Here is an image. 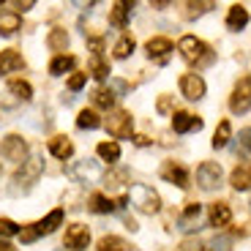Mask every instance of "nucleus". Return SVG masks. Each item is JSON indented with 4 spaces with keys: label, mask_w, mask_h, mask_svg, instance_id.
Masks as SVG:
<instances>
[{
    "label": "nucleus",
    "mask_w": 251,
    "mask_h": 251,
    "mask_svg": "<svg viewBox=\"0 0 251 251\" xmlns=\"http://www.w3.org/2000/svg\"><path fill=\"white\" fill-rule=\"evenodd\" d=\"M177 50H180L183 60L197 66V69H205V66H210V63L216 60L213 50H210L205 41H200L197 36H183L180 41H177Z\"/></svg>",
    "instance_id": "nucleus-1"
},
{
    "label": "nucleus",
    "mask_w": 251,
    "mask_h": 251,
    "mask_svg": "<svg viewBox=\"0 0 251 251\" xmlns=\"http://www.w3.org/2000/svg\"><path fill=\"white\" fill-rule=\"evenodd\" d=\"M131 202L137 205V210H142V213H148V216L158 213V207H161L158 194L151 186H142V183H137V186L131 188Z\"/></svg>",
    "instance_id": "nucleus-2"
},
{
    "label": "nucleus",
    "mask_w": 251,
    "mask_h": 251,
    "mask_svg": "<svg viewBox=\"0 0 251 251\" xmlns=\"http://www.w3.org/2000/svg\"><path fill=\"white\" fill-rule=\"evenodd\" d=\"M0 156L6 161H17V164H25L27 161V142L19 134H8L3 142H0Z\"/></svg>",
    "instance_id": "nucleus-3"
},
{
    "label": "nucleus",
    "mask_w": 251,
    "mask_h": 251,
    "mask_svg": "<svg viewBox=\"0 0 251 251\" xmlns=\"http://www.w3.org/2000/svg\"><path fill=\"white\" fill-rule=\"evenodd\" d=\"M229 109L235 115H243L251 109V76H243V79L235 85L232 96H229Z\"/></svg>",
    "instance_id": "nucleus-4"
},
{
    "label": "nucleus",
    "mask_w": 251,
    "mask_h": 251,
    "mask_svg": "<svg viewBox=\"0 0 251 251\" xmlns=\"http://www.w3.org/2000/svg\"><path fill=\"white\" fill-rule=\"evenodd\" d=\"M131 128H134V118L126 109H115L112 115H109L107 120V131L109 137L115 139H126V137H131Z\"/></svg>",
    "instance_id": "nucleus-5"
},
{
    "label": "nucleus",
    "mask_w": 251,
    "mask_h": 251,
    "mask_svg": "<svg viewBox=\"0 0 251 251\" xmlns=\"http://www.w3.org/2000/svg\"><path fill=\"white\" fill-rule=\"evenodd\" d=\"M197 186L202 191H213V188L221 186V167L213 161H205L197 167Z\"/></svg>",
    "instance_id": "nucleus-6"
},
{
    "label": "nucleus",
    "mask_w": 251,
    "mask_h": 251,
    "mask_svg": "<svg viewBox=\"0 0 251 251\" xmlns=\"http://www.w3.org/2000/svg\"><path fill=\"white\" fill-rule=\"evenodd\" d=\"M38 175H41V161H38V158H27V161L17 170L14 183H17V186H22V188H30L33 183L38 180Z\"/></svg>",
    "instance_id": "nucleus-7"
},
{
    "label": "nucleus",
    "mask_w": 251,
    "mask_h": 251,
    "mask_svg": "<svg viewBox=\"0 0 251 251\" xmlns=\"http://www.w3.org/2000/svg\"><path fill=\"white\" fill-rule=\"evenodd\" d=\"M180 93L188 101H200L205 96V79L200 74H183L180 76Z\"/></svg>",
    "instance_id": "nucleus-8"
},
{
    "label": "nucleus",
    "mask_w": 251,
    "mask_h": 251,
    "mask_svg": "<svg viewBox=\"0 0 251 251\" xmlns=\"http://www.w3.org/2000/svg\"><path fill=\"white\" fill-rule=\"evenodd\" d=\"M90 243V229L88 226H82V224H71L69 229H66V246L74 251H82V249H88Z\"/></svg>",
    "instance_id": "nucleus-9"
},
{
    "label": "nucleus",
    "mask_w": 251,
    "mask_h": 251,
    "mask_svg": "<svg viewBox=\"0 0 251 251\" xmlns=\"http://www.w3.org/2000/svg\"><path fill=\"white\" fill-rule=\"evenodd\" d=\"M161 177L167 183H172V186H177V188H186L188 186V172L183 170V167H177L175 161H167L161 167Z\"/></svg>",
    "instance_id": "nucleus-10"
},
{
    "label": "nucleus",
    "mask_w": 251,
    "mask_h": 251,
    "mask_svg": "<svg viewBox=\"0 0 251 251\" xmlns=\"http://www.w3.org/2000/svg\"><path fill=\"white\" fill-rule=\"evenodd\" d=\"M172 128H175L177 134L200 131V128H202V120L194 118V115H188V112H175V115H172Z\"/></svg>",
    "instance_id": "nucleus-11"
},
{
    "label": "nucleus",
    "mask_w": 251,
    "mask_h": 251,
    "mask_svg": "<svg viewBox=\"0 0 251 251\" xmlns=\"http://www.w3.org/2000/svg\"><path fill=\"white\" fill-rule=\"evenodd\" d=\"M71 175L79 177V180H96V177L101 175V167L99 161H90V158H85V161H76L74 167H71Z\"/></svg>",
    "instance_id": "nucleus-12"
},
{
    "label": "nucleus",
    "mask_w": 251,
    "mask_h": 251,
    "mask_svg": "<svg viewBox=\"0 0 251 251\" xmlns=\"http://www.w3.org/2000/svg\"><path fill=\"white\" fill-rule=\"evenodd\" d=\"M229 183H232L235 191H249L251 188V161L235 167V172L229 175Z\"/></svg>",
    "instance_id": "nucleus-13"
},
{
    "label": "nucleus",
    "mask_w": 251,
    "mask_h": 251,
    "mask_svg": "<svg viewBox=\"0 0 251 251\" xmlns=\"http://www.w3.org/2000/svg\"><path fill=\"white\" fill-rule=\"evenodd\" d=\"M25 66L22 55L17 50H3L0 52V74H11V71H19Z\"/></svg>",
    "instance_id": "nucleus-14"
},
{
    "label": "nucleus",
    "mask_w": 251,
    "mask_h": 251,
    "mask_svg": "<svg viewBox=\"0 0 251 251\" xmlns=\"http://www.w3.org/2000/svg\"><path fill=\"white\" fill-rule=\"evenodd\" d=\"M207 216H210V226H226L232 221V210H229L226 202H213Z\"/></svg>",
    "instance_id": "nucleus-15"
},
{
    "label": "nucleus",
    "mask_w": 251,
    "mask_h": 251,
    "mask_svg": "<svg viewBox=\"0 0 251 251\" xmlns=\"http://www.w3.org/2000/svg\"><path fill=\"white\" fill-rule=\"evenodd\" d=\"M60 224H63V207H57V210H52L47 219H41L38 224H33V229H36V235H50V232H55Z\"/></svg>",
    "instance_id": "nucleus-16"
},
{
    "label": "nucleus",
    "mask_w": 251,
    "mask_h": 251,
    "mask_svg": "<svg viewBox=\"0 0 251 251\" xmlns=\"http://www.w3.org/2000/svg\"><path fill=\"white\" fill-rule=\"evenodd\" d=\"M246 25H249V11H246L240 3H235V6L229 8V14H226V27H229V30H243Z\"/></svg>",
    "instance_id": "nucleus-17"
},
{
    "label": "nucleus",
    "mask_w": 251,
    "mask_h": 251,
    "mask_svg": "<svg viewBox=\"0 0 251 251\" xmlns=\"http://www.w3.org/2000/svg\"><path fill=\"white\" fill-rule=\"evenodd\" d=\"M50 153L55 158H63V161H66V158L74 156V145L69 142V137H52L50 139Z\"/></svg>",
    "instance_id": "nucleus-18"
},
{
    "label": "nucleus",
    "mask_w": 251,
    "mask_h": 251,
    "mask_svg": "<svg viewBox=\"0 0 251 251\" xmlns=\"http://www.w3.org/2000/svg\"><path fill=\"white\" fill-rule=\"evenodd\" d=\"M22 19H19L17 11H0V36H11V33L19 30Z\"/></svg>",
    "instance_id": "nucleus-19"
},
{
    "label": "nucleus",
    "mask_w": 251,
    "mask_h": 251,
    "mask_svg": "<svg viewBox=\"0 0 251 251\" xmlns=\"http://www.w3.org/2000/svg\"><path fill=\"white\" fill-rule=\"evenodd\" d=\"M76 66V57L74 55H57L55 60L50 63V74L52 76H60V74H66V71H71Z\"/></svg>",
    "instance_id": "nucleus-20"
},
{
    "label": "nucleus",
    "mask_w": 251,
    "mask_h": 251,
    "mask_svg": "<svg viewBox=\"0 0 251 251\" xmlns=\"http://www.w3.org/2000/svg\"><path fill=\"white\" fill-rule=\"evenodd\" d=\"M99 251H131V243H126L118 235H104L99 240Z\"/></svg>",
    "instance_id": "nucleus-21"
},
{
    "label": "nucleus",
    "mask_w": 251,
    "mask_h": 251,
    "mask_svg": "<svg viewBox=\"0 0 251 251\" xmlns=\"http://www.w3.org/2000/svg\"><path fill=\"white\" fill-rule=\"evenodd\" d=\"M145 50H148V55H151V57H164L167 52H172V41H170V38H151Z\"/></svg>",
    "instance_id": "nucleus-22"
},
{
    "label": "nucleus",
    "mask_w": 251,
    "mask_h": 251,
    "mask_svg": "<svg viewBox=\"0 0 251 251\" xmlns=\"http://www.w3.org/2000/svg\"><path fill=\"white\" fill-rule=\"evenodd\" d=\"M47 47H50L52 52H66V47H69V33L66 30H52L50 36H47Z\"/></svg>",
    "instance_id": "nucleus-23"
},
{
    "label": "nucleus",
    "mask_w": 251,
    "mask_h": 251,
    "mask_svg": "<svg viewBox=\"0 0 251 251\" xmlns=\"http://www.w3.org/2000/svg\"><path fill=\"white\" fill-rule=\"evenodd\" d=\"M90 74L96 79H107L109 76V63L101 57V52H93V57H90Z\"/></svg>",
    "instance_id": "nucleus-24"
},
{
    "label": "nucleus",
    "mask_w": 251,
    "mask_h": 251,
    "mask_svg": "<svg viewBox=\"0 0 251 251\" xmlns=\"http://www.w3.org/2000/svg\"><path fill=\"white\" fill-rule=\"evenodd\" d=\"M229 137H232V126H229V120H221L216 134H213V148L216 151H219V148H226V145H229Z\"/></svg>",
    "instance_id": "nucleus-25"
},
{
    "label": "nucleus",
    "mask_w": 251,
    "mask_h": 251,
    "mask_svg": "<svg viewBox=\"0 0 251 251\" xmlns=\"http://www.w3.org/2000/svg\"><path fill=\"white\" fill-rule=\"evenodd\" d=\"M131 6H134V3H115V6H112V14H109V22H112L115 27H123L126 19H128Z\"/></svg>",
    "instance_id": "nucleus-26"
},
{
    "label": "nucleus",
    "mask_w": 251,
    "mask_h": 251,
    "mask_svg": "<svg viewBox=\"0 0 251 251\" xmlns=\"http://www.w3.org/2000/svg\"><path fill=\"white\" fill-rule=\"evenodd\" d=\"M8 90H11L17 99H22V101L33 99V88H30V82H25V79H11L8 82Z\"/></svg>",
    "instance_id": "nucleus-27"
},
{
    "label": "nucleus",
    "mask_w": 251,
    "mask_h": 251,
    "mask_svg": "<svg viewBox=\"0 0 251 251\" xmlns=\"http://www.w3.org/2000/svg\"><path fill=\"white\" fill-rule=\"evenodd\" d=\"M200 213H202V205L200 202H188L186 205V210H183V219H180V229H194V219H200Z\"/></svg>",
    "instance_id": "nucleus-28"
},
{
    "label": "nucleus",
    "mask_w": 251,
    "mask_h": 251,
    "mask_svg": "<svg viewBox=\"0 0 251 251\" xmlns=\"http://www.w3.org/2000/svg\"><path fill=\"white\" fill-rule=\"evenodd\" d=\"M96 153H99L104 161H118V158H120V145L118 142H99Z\"/></svg>",
    "instance_id": "nucleus-29"
},
{
    "label": "nucleus",
    "mask_w": 251,
    "mask_h": 251,
    "mask_svg": "<svg viewBox=\"0 0 251 251\" xmlns=\"http://www.w3.org/2000/svg\"><path fill=\"white\" fill-rule=\"evenodd\" d=\"M90 210H93V213H112L115 202H109L104 194H93L90 197Z\"/></svg>",
    "instance_id": "nucleus-30"
},
{
    "label": "nucleus",
    "mask_w": 251,
    "mask_h": 251,
    "mask_svg": "<svg viewBox=\"0 0 251 251\" xmlns=\"http://www.w3.org/2000/svg\"><path fill=\"white\" fill-rule=\"evenodd\" d=\"M93 101H96V107H101V109H112L115 93H112V90H107V88H99L93 93Z\"/></svg>",
    "instance_id": "nucleus-31"
},
{
    "label": "nucleus",
    "mask_w": 251,
    "mask_h": 251,
    "mask_svg": "<svg viewBox=\"0 0 251 251\" xmlns=\"http://www.w3.org/2000/svg\"><path fill=\"white\" fill-rule=\"evenodd\" d=\"M76 126H79V128H99L101 120H99V115H96L93 109H82L79 118H76Z\"/></svg>",
    "instance_id": "nucleus-32"
},
{
    "label": "nucleus",
    "mask_w": 251,
    "mask_h": 251,
    "mask_svg": "<svg viewBox=\"0 0 251 251\" xmlns=\"http://www.w3.org/2000/svg\"><path fill=\"white\" fill-rule=\"evenodd\" d=\"M134 47H137V44H134V38L131 36H123L118 44H115L112 52H115V57H120V60H123V57H128L134 52Z\"/></svg>",
    "instance_id": "nucleus-33"
},
{
    "label": "nucleus",
    "mask_w": 251,
    "mask_h": 251,
    "mask_svg": "<svg viewBox=\"0 0 251 251\" xmlns=\"http://www.w3.org/2000/svg\"><path fill=\"white\" fill-rule=\"evenodd\" d=\"M213 6H216V3H186V17L194 19V17H200V14L210 11Z\"/></svg>",
    "instance_id": "nucleus-34"
},
{
    "label": "nucleus",
    "mask_w": 251,
    "mask_h": 251,
    "mask_svg": "<svg viewBox=\"0 0 251 251\" xmlns=\"http://www.w3.org/2000/svg\"><path fill=\"white\" fill-rule=\"evenodd\" d=\"M0 235H3V238H11V235H19V226L14 224L11 219H0Z\"/></svg>",
    "instance_id": "nucleus-35"
},
{
    "label": "nucleus",
    "mask_w": 251,
    "mask_h": 251,
    "mask_svg": "<svg viewBox=\"0 0 251 251\" xmlns=\"http://www.w3.org/2000/svg\"><path fill=\"white\" fill-rule=\"evenodd\" d=\"M126 180H128V172H126V170L109 172V175L104 177V183H107V186H120V183H126Z\"/></svg>",
    "instance_id": "nucleus-36"
},
{
    "label": "nucleus",
    "mask_w": 251,
    "mask_h": 251,
    "mask_svg": "<svg viewBox=\"0 0 251 251\" xmlns=\"http://www.w3.org/2000/svg\"><path fill=\"white\" fill-rule=\"evenodd\" d=\"M85 79H88V74H74L69 79V88L71 90H82V88H85Z\"/></svg>",
    "instance_id": "nucleus-37"
},
{
    "label": "nucleus",
    "mask_w": 251,
    "mask_h": 251,
    "mask_svg": "<svg viewBox=\"0 0 251 251\" xmlns=\"http://www.w3.org/2000/svg\"><path fill=\"white\" fill-rule=\"evenodd\" d=\"M240 148H243L246 153H251V126L240 131Z\"/></svg>",
    "instance_id": "nucleus-38"
},
{
    "label": "nucleus",
    "mask_w": 251,
    "mask_h": 251,
    "mask_svg": "<svg viewBox=\"0 0 251 251\" xmlns=\"http://www.w3.org/2000/svg\"><path fill=\"white\" fill-rule=\"evenodd\" d=\"M180 251H205V246H202L200 240H183Z\"/></svg>",
    "instance_id": "nucleus-39"
},
{
    "label": "nucleus",
    "mask_w": 251,
    "mask_h": 251,
    "mask_svg": "<svg viewBox=\"0 0 251 251\" xmlns=\"http://www.w3.org/2000/svg\"><path fill=\"white\" fill-rule=\"evenodd\" d=\"M216 251H232L229 249V238H216Z\"/></svg>",
    "instance_id": "nucleus-40"
},
{
    "label": "nucleus",
    "mask_w": 251,
    "mask_h": 251,
    "mask_svg": "<svg viewBox=\"0 0 251 251\" xmlns=\"http://www.w3.org/2000/svg\"><path fill=\"white\" fill-rule=\"evenodd\" d=\"M170 96H161V99H158V112H170Z\"/></svg>",
    "instance_id": "nucleus-41"
},
{
    "label": "nucleus",
    "mask_w": 251,
    "mask_h": 251,
    "mask_svg": "<svg viewBox=\"0 0 251 251\" xmlns=\"http://www.w3.org/2000/svg\"><path fill=\"white\" fill-rule=\"evenodd\" d=\"M0 251H14V246H8L6 240H0Z\"/></svg>",
    "instance_id": "nucleus-42"
}]
</instances>
